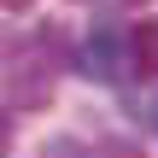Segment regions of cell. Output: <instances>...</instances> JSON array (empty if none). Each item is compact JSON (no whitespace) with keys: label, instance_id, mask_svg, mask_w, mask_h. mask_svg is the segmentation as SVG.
<instances>
[{"label":"cell","instance_id":"obj_1","mask_svg":"<svg viewBox=\"0 0 158 158\" xmlns=\"http://www.w3.org/2000/svg\"><path fill=\"white\" fill-rule=\"evenodd\" d=\"M76 70H82V76H94V82H123V70H129L123 41H117L111 29H94V35H88V47H82V59H76Z\"/></svg>","mask_w":158,"mask_h":158},{"label":"cell","instance_id":"obj_2","mask_svg":"<svg viewBox=\"0 0 158 158\" xmlns=\"http://www.w3.org/2000/svg\"><path fill=\"white\" fill-rule=\"evenodd\" d=\"M129 70L158 76V23H135V35H129Z\"/></svg>","mask_w":158,"mask_h":158},{"label":"cell","instance_id":"obj_3","mask_svg":"<svg viewBox=\"0 0 158 158\" xmlns=\"http://www.w3.org/2000/svg\"><path fill=\"white\" fill-rule=\"evenodd\" d=\"M6 141H12V111L0 106V147H6Z\"/></svg>","mask_w":158,"mask_h":158},{"label":"cell","instance_id":"obj_4","mask_svg":"<svg viewBox=\"0 0 158 158\" xmlns=\"http://www.w3.org/2000/svg\"><path fill=\"white\" fill-rule=\"evenodd\" d=\"M0 6H6V12H29V0H0Z\"/></svg>","mask_w":158,"mask_h":158},{"label":"cell","instance_id":"obj_5","mask_svg":"<svg viewBox=\"0 0 158 158\" xmlns=\"http://www.w3.org/2000/svg\"><path fill=\"white\" fill-rule=\"evenodd\" d=\"M147 129H158V100H152V106H147Z\"/></svg>","mask_w":158,"mask_h":158},{"label":"cell","instance_id":"obj_6","mask_svg":"<svg viewBox=\"0 0 158 158\" xmlns=\"http://www.w3.org/2000/svg\"><path fill=\"white\" fill-rule=\"evenodd\" d=\"M6 53H12V35H6V29H0V59H6Z\"/></svg>","mask_w":158,"mask_h":158}]
</instances>
